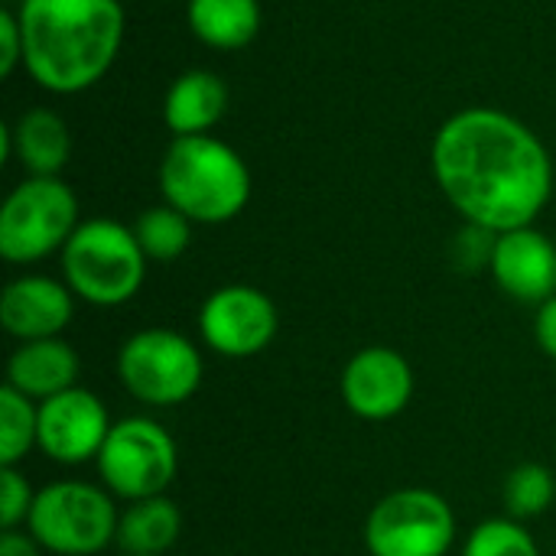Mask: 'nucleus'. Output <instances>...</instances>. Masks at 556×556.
<instances>
[{"mask_svg": "<svg viewBox=\"0 0 556 556\" xmlns=\"http://www.w3.org/2000/svg\"><path fill=\"white\" fill-rule=\"evenodd\" d=\"M147 264L134 228L117 218L81 222L62 248L65 283L81 303L101 309L130 303L143 287Z\"/></svg>", "mask_w": 556, "mask_h": 556, "instance_id": "obj_4", "label": "nucleus"}, {"mask_svg": "<svg viewBox=\"0 0 556 556\" xmlns=\"http://www.w3.org/2000/svg\"><path fill=\"white\" fill-rule=\"evenodd\" d=\"M430 166L446 202L495 235L528 228L554 192V163L541 137L495 108H466L433 137Z\"/></svg>", "mask_w": 556, "mask_h": 556, "instance_id": "obj_1", "label": "nucleus"}, {"mask_svg": "<svg viewBox=\"0 0 556 556\" xmlns=\"http://www.w3.org/2000/svg\"><path fill=\"white\" fill-rule=\"evenodd\" d=\"M463 556H541V551L538 541L521 528V521L489 518L469 534Z\"/></svg>", "mask_w": 556, "mask_h": 556, "instance_id": "obj_23", "label": "nucleus"}, {"mask_svg": "<svg viewBox=\"0 0 556 556\" xmlns=\"http://www.w3.org/2000/svg\"><path fill=\"white\" fill-rule=\"evenodd\" d=\"M94 466L101 485L130 505L166 495L179 472V450L173 433L153 417H124L111 427Z\"/></svg>", "mask_w": 556, "mask_h": 556, "instance_id": "obj_8", "label": "nucleus"}, {"mask_svg": "<svg viewBox=\"0 0 556 556\" xmlns=\"http://www.w3.org/2000/svg\"><path fill=\"white\" fill-rule=\"evenodd\" d=\"M16 65H23V29H20L16 13L3 10L0 13V75L10 78Z\"/></svg>", "mask_w": 556, "mask_h": 556, "instance_id": "obj_26", "label": "nucleus"}, {"mask_svg": "<svg viewBox=\"0 0 556 556\" xmlns=\"http://www.w3.org/2000/svg\"><path fill=\"white\" fill-rule=\"evenodd\" d=\"M78 352L62 339H36V342H20V349L7 362V384L20 391L23 397L42 404L68 388L78 384Z\"/></svg>", "mask_w": 556, "mask_h": 556, "instance_id": "obj_16", "label": "nucleus"}, {"mask_svg": "<svg viewBox=\"0 0 556 556\" xmlns=\"http://www.w3.org/2000/svg\"><path fill=\"white\" fill-rule=\"evenodd\" d=\"M192 33L222 52H235L254 42L261 33V3L257 0H189L186 3Z\"/></svg>", "mask_w": 556, "mask_h": 556, "instance_id": "obj_19", "label": "nucleus"}, {"mask_svg": "<svg viewBox=\"0 0 556 556\" xmlns=\"http://www.w3.org/2000/svg\"><path fill=\"white\" fill-rule=\"evenodd\" d=\"M453 541L456 515L430 489H397L365 518V547L371 556H446Z\"/></svg>", "mask_w": 556, "mask_h": 556, "instance_id": "obj_9", "label": "nucleus"}, {"mask_svg": "<svg viewBox=\"0 0 556 556\" xmlns=\"http://www.w3.org/2000/svg\"><path fill=\"white\" fill-rule=\"evenodd\" d=\"M228 111V85L205 68L182 72L166 98H163V121L173 130V137H199L212 134V127Z\"/></svg>", "mask_w": 556, "mask_h": 556, "instance_id": "obj_17", "label": "nucleus"}, {"mask_svg": "<svg viewBox=\"0 0 556 556\" xmlns=\"http://www.w3.org/2000/svg\"><path fill=\"white\" fill-rule=\"evenodd\" d=\"M556 498L554 472L541 463H521L505 479V508L508 518L528 521L544 515Z\"/></svg>", "mask_w": 556, "mask_h": 556, "instance_id": "obj_22", "label": "nucleus"}, {"mask_svg": "<svg viewBox=\"0 0 556 556\" xmlns=\"http://www.w3.org/2000/svg\"><path fill=\"white\" fill-rule=\"evenodd\" d=\"M39 433V404L13 391H0V466H20L36 446Z\"/></svg>", "mask_w": 556, "mask_h": 556, "instance_id": "obj_21", "label": "nucleus"}, {"mask_svg": "<svg viewBox=\"0 0 556 556\" xmlns=\"http://www.w3.org/2000/svg\"><path fill=\"white\" fill-rule=\"evenodd\" d=\"M134 235H137L147 261L169 264L186 254V248L192 241V222L179 208L163 202V205L140 212V218L134 222Z\"/></svg>", "mask_w": 556, "mask_h": 556, "instance_id": "obj_20", "label": "nucleus"}, {"mask_svg": "<svg viewBox=\"0 0 556 556\" xmlns=\"http://www.w3.org/2000/svg\"><path fill=\"white\" fill-rule=\"evenodd\" d=\"M277 303L251 283L218 287L199 309V336L222 358L241 362L261 355L277 339Z\"/></svg>", "mask_w": 556, "mask_h": 556, "instance_id": "obj_10", "label": "nucleus"}, {"mask_svg": "<svg viewBox=\"0 0 556 556\" xmlns=\"http://www.w3.org/2000/svg\"><path fill=\"white\" fill-rule=\"evenodd\" d=\"M117 505L104 485L62 479L36 492L26 534L55 556H98L117 541Z\"/></svg>", "mask_w": 556, "mask_h": 556, "instance_id": "obj_5", "label": "nucleus"}, {"mask_svg": "<svg viewBox=\"0 0 556 556\" xmlns=\"http://www.w3.org/2000/svg\"><path fill=\"white\" fill-rule=\"evenodd\" d=\"M75 293L65 280L46 274H26L3 287L0 293V326L20 342L55 339L75 316Z\"/></svg>", "mask_w": 556, "mask_h": 556, "instance_id": "obj_13", "label": "nucleus"}, {"mask_svg": "<svg viewBox=\"0 0 556 556\" xmlns=\"http://www.w3.org/2000/svg\"><path fill=\"white\" fill-rule=\"evenodd\" d=\"M495 241L498 235L482 228V225H463L459 235L453 238V264L463 274H476V270H489L492 267V254H495Z\"/></svg>", "mask_w": 556, "mask_h": 556, "instance_id": "obj_25", "label": "nucleus"}, {"mask_svg": "<svg viewBox=\"0 0 556 556\" xmlns=\"http://www.w3.org/2000/svg\"><path fill=\"white\" fill-rule=\"evenodd\" d=\"M36 492L16 466H0V525L3 531H20L29 521Z\"/></svg>", "mask_w": 556, "mask_h": 556, "instance_id": "obj_24", "label": "nucleus"}, {"mask_svg": "<svg viewBox=\"0 0 556 556\" xmlns=\"http://www.w3.org/2000/svg\"><path fill=\"white\" fill-rule=\"evenodd\" d=\"M111 427L104 401L75 384L39 404L36 450L59 466H81L98 459Z\"/></svg>", "mask_w": 556, "mask_h": 556, "instance_id": "obj_11", "label": "nucleus"}, {"mask_svg": "<svg viewBox=\"0 0 556 556\" xmlns=\"http://www.w3.org/2000/svg\"><path fill=\"white\" fill-rule=\"evenodd\" d=\"M78 225L72 186L59 176H29L0 208V254L10 264H39L62 254Z\"/></svg>", "mask_w": 556, "mask_h": 556, "instance_id": "obj_7", "label": "nucleus"}, {"mask_svg": "<svg viewBox=\"0 0 556 556\" xmlns=\"http://www.w3.org/2000/svg\"><path fill=\"white\" fill-rule=\"evenodd\" d=\"M182 534V511L169 495H153L130 502L117 518V547L121 554L163 556L176 547Z\"/></svg>", "mask_w": 556, "mask_h": 556, "instance_id": "obj_18", "label": "nucleus"}, {"mask_svg": "<svg viewBox=\"0 0 556 556\" xmlns=\"http://www.w3.org/2000/svg\"><path fill=\"white\" fill-rule=\"evenodd\" d=\"M489 270L502 293L518 303L541 306L556 296V244L534 225L502 231Z\"/></svg>", "mask_w": 556, "mask_h": 556, "instance_id": "obj_14", "label": "nucleus"}, {"mask_svg": "<svg viewBox=\"0 0 556 556\" xmlns=\"http://www.w3.org/2000/svg\"><path fill=\"white\" fill-rule=\"evenodd\" d=\"M23 65L52 94L98 85L124 42V7L117 0H20Z\"/></svg>", "mask_w": 556, "mask_h": 556, "instance_id": "obj_2", "label": "nucleus"}, {"mask_svg": "<svg viewBox=\"0 0 556 556\" xmlns=\"http://www.w3.org/2000/svg\"><path fill=\"white\" fill-rule=\"evenodd\" d=\"M534 339H538V349L554 358L556 362V296H551L547 303L538 306V316H534Z\"/></svg>", "mask_w": 556, "mask_h": 556, "instance_id": "obj_27", "label": "nucleus"}, {"mask_svg": "<svg viewBox=\"0 0 556 556\" xmlns=\"http://www.w3.org/2000/svg\"><path fill=\"white\" fill-rule=\"evenodd\" d=\"M205 362L192 339L176 329H140L117 349V381L147 407H179L202 388Z\"/></svg>", "mask_w": 556, "mask_h": 556, "instance_id": "obj_6", "label": "nucleus"}, {"mask_svg": "<svg viewBox=\"0 0 556 556\" xmlns=\"http://www.w3.org/2000/svg\"><path fill=\"white\" fill-rule=\"evenodd\" d=\"M0 556H42V547L23 531H3L0 534Z\"/></svg>", "mask_w": 556, "mask_h": 556, "instance_id": "obj_28", "label": "nucleus"}, {"mask_svg": "<svg viewBox=\"0 0 556 556\" xmlns=\"http://www.w3.org/2000/svg\"><path fill=\"white\" fill-rule=\"evenodd\" d=\"M121 556H137V554H121Z\"/></svg>", "mask_w": 556, "mask_h": 556, "instance_id": "obj_29", "label": "nucleus"}, {"mask_svg": "<svg viewBox=\"0 0 556 556\" xmlns=\"http://www.w3.org/2000/svg\"><path fill=\"white\" fill-rule=\"evenodd\" d=\"M160 192L192 225H225L251 199V169L212 134L176 137L160 163Z\"/></svg>", "mask_w": 556, "mask_h": 556, "instance_id": "obj_3", "label": "nucleus"}, {"mask_svg": "<svg viewBox=\"0 0 556 556\" xmlns=\"http://www.w3.org/2000/svg\"><path fill=\"white\" fill-rule=\"evenodd\" d=\"M186 3H189V0H186Z\"/></svg>", "mask_w": 556, "mask_h": 556, "instance_id": "obj_30", "label": "nucleus"}, {"mask_svg": "<svg viewBox=\"0 0 556 556\" xmlns=\"http://www.w3.org/2000/svg\"><path fill=\"white\" fill-rule=\"evenodd\" d=\"M7 156H16L29 176H59L72 156L68 124L49 108L20 114L16 124L0 127V160Z\"/></svg>", "mask_w": 556, "mask_h": 556, "instance_id": "obj_15", "label": "nucleus"}, {"mask_svg": "<svg viewBox=\"0 0 556 556\" xmlns=\"http://www.w3.org/2000/svg\"><path fill=\"white\" fill-rule=\"evenodd\" d=\"M414 384V368L401 352L388 345H368L355 352L342 371V401L355 417L381 424L410 404Z\"/></svg>", "mask_w": 556, "mask_h": 556, "instance_id": "obj_12", "label": "nucleus"}]
</instances>
